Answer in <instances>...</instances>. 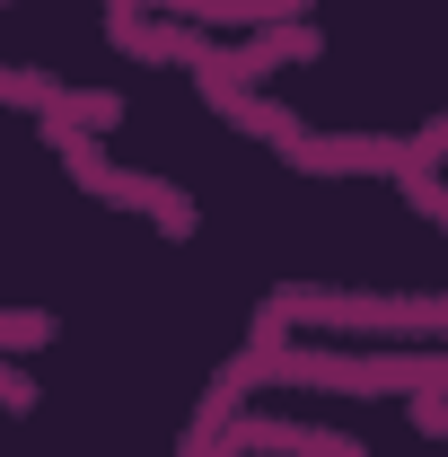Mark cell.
<instances>
[{
    "instance_id": "cell-1",
    "label": "cell",
    "mask_w": 448,
    "mask_h": 457,
    "mask_svg": "<svg viewBox=\"0 0 448 457\" xmlns=\"http://www.w3.org/2000/svg\"><path fill=\"white\" fill-rule=\"evenodd\" d=\"M36 396V387H27V378H9V370H0V404H27Z\"/></svg>"
}]
</instances>
